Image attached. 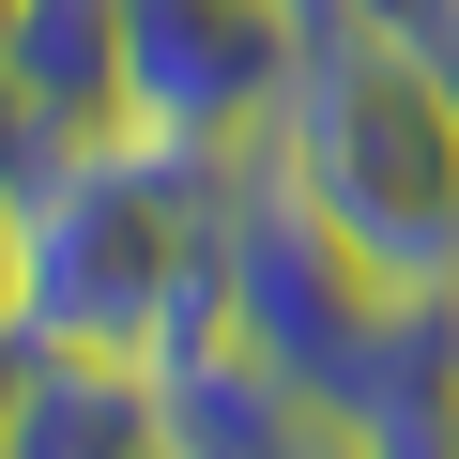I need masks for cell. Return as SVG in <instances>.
Instances as JSON below:
<instances>
[{
    "instance_id": "cell-4",
    "label": "cell",
    "mask_w": 459,
    "mask_h": 459,
    "mask_svg": "<svg viewBox=\"0 0 459 459\" xmlns=\"http://www.w3.org/2000/svg\"><path fill=\"white\" fill-rule=\"evenodd\" d=\"M307 62V0H123V123L261 153Z\"/></svg>"
},
{
    "instance_id": "cell-3",
    "label": "cell",
    "mask_w": 459,
    "mask_h": 459,
    "mask_svg": "<svg viewBox=\"0 0 459 459\" xmlns=\"http://www.w3.org/2000/svg\"><path fill=\"white\" fill-rule=\"evenodd\" d=\"M230 337L276 352L337 429H383L459 383V291H398L383 261H352L261 153H246V214H230Z\"/></svg>"
},
{
    "instance_id": "cell-1",
    "label": "cell",
    "mask_w": 459,
    "mask_h": 459,
    "mask_svg": "<svg viewBox=\"0 0 459 459\" xmlns=\"http://www.w3.org/2000/svg\"><path fill=\"white\" fill-rule=\"evenodd\" d=\"M230 214L246 153L169 138V123H92L16 169V337L47 352H138L184 368L230 337Z\"/></svg>"
},
{
    "instance_id": "cell-5",
    "label": "cell",
    "mask_w": 459,
    "mask_h": 459,
    "mask_svg": "<svg viewBox=\"0 0 459 459\" xmlns=\"http://www.w3.org/2000/svg\"><path fill=\"white\" fill-rule=\"evenodd\" d=\"M123 123V0H16L0 31V169Z\"/></svg>"
},
{
    "instance_id": "cell-2",
    "label": "cell",
    "mask_w": 459,
    "mask_h": 459,
    "mask_svg": "<svg viewBox=\"0 0 459 459\" xmlns=\"http://www.w3.org/2000/svg\"><path fill=\"white\" fill-rule=\"evenodd\" d=\"M261 169L398 291H459V77L429 31L307 16L291 108L261 123Z\"/></svg>"
},
{
    "instance_id": "cell-11",
    "label": "cell",
    "mask_w": 459,
    "mask_h": 459,
    "mask_svg": "<svg viewBox=\"0 0 459 459\" xmlns=\"http://www.w3.org/2000/svg\"><path fill=\"white\" fill-rule=\"evenodd\" d=\"M16 352H31V337H0V429H16Z\"/></svg>"
},
{
    "instance_id": "cell-7",
    "label": "cell",
    "mask_w": 459,
    "mask_h": 459,
    "mask_svg": "<svg viewBox=\"0 0 459 459\" xmlns=\"http://www.w3.org/2000/svg\"><path fill=\"white\" fill-rule=\"evenodd\" d=\"M337 413L276 368V352H246V337H214V352H184L169 368V459H307Z\"/></svg>"
},
{
    "instance_id": "cell-10",
    "label": "cell",
    "mask_w": 459,
    "mask_h": 459,
    "mask_svg": "<svg viewBox=\"0 0 459 459\" xmlns=\"http://www.w3.org/2000/svg\"><path fill=\"white\" fill-rule=\"evenodd\" d=\"M0 337H16V169H0Z\"/></svg>"
},
{
    "instance_id": "cell-6",
    "label": "cell",
    "mask_w": 459,
    "mask_h": 459,
    "mask_svg": "<svg viewBox=\"0 0 459 459\" xmlns=\"http://www.w3.org/2000/svg\"><path fill=\"white\" fill-rule=\"evenodd\" d=\"M0 459H169V368L138 352H16V429Z\"/></svg>"
},
{
    "instance_id": "cell-9",
    "label": "cell",
    "mask_w": 459,
    "mask_h": 459,
    "mask_svg": "<svg viewBox=\"0 0 459 459\" xmlns=\"http://www.w3.org/2000/svg\"><path fill=\"white\" fill-rule=\"evenodd\" d=\"M307 16H383V31H444L459 0H307Z\"/></svg>"
},
{
    "instance_id": "cell-8",
    "label": "cell",
    "mask_w": 459,
    "mask_h": 459,
    "mask_svg": "<svg viewBox=\"0 0 459 459\" xmlns=\"http://www.w3.org/2000/svg\"><path fill=\"white\" fill-rule=\"evenodd\" d=\"M368 459H459V383H444V398H413V413H383V429H368Z\"/></svg>"
}]
</instances>
